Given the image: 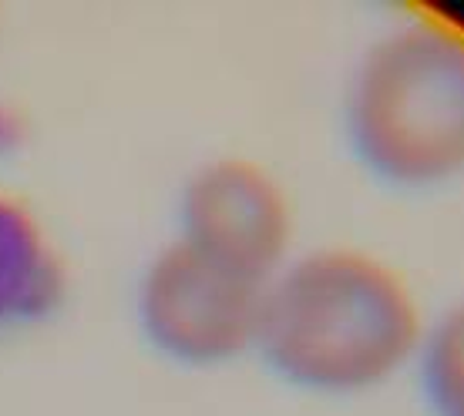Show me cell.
<instances>
[{
  "mask_svg": "<svg viewBox=\"0 0 464 416\" xmlns=\"http://www.w3.org/2000/svg\"><path fill=\"white\" fill-rule=\"evenodd\" d=\"M428 316L394 262L357 245L293 252L263 289L256 349L290 390L367 396L414 366Z\"/></svg>",
  "mask_w": 464,
  "mask_h": 416,
  "instance_id": "6da1fadb",
  "label": "cell"
},
{
  "mask_svg": "<svg viewBox=\"0 0 464 416\" xmlns=\"http://www.w3.org/2000/svg\"><path fill=\"white\" fill-rule=\"evenodd\" d=\"M343 138L377 185L434 192L464 175V31L434 17L394 24L353 64Z\"/></svg>",
  "mask_w": 464,
  "mask_h": 416,
  "instance_id": "7a4b0ae2",
  "label": "cell"
},
{
  "mask_svg": "<svg viewBox=\"0 0 464 416\" xmlns=\"http://www.w3.org/2000/svg\"><path fill=\"white\" fill-rule=\"evenodd\" d=\"M263 282L175 239L145 272L141 323L165 356L219 366L256 349Z\"/></svg>",
  "mask_w": 464,
  "mask_h": 416,
  "instance_id": "3957f363",
  "label": "cell"
},
{
  "mask_svg": "<svg viewBox=\"0 0 464 416\" xmlns=\"http://www.w3.org/2000/svg\"><path fill=\"white\" fill-rule=\"evenodd\" d=\"M179 239L266 286L296 252V208L283 182L259 162L216 158L182 192Z\"/></svg>",
  "mask_w": 464,
  "mask_h": 416,
  "instance_id": "277c9868",
  "label": "cell"
},
{
  "mask_svg": "<svg viewBox=\"0 0 464 416\" xmlns=\"http://www.w3.org/2000/svg\"><path fill=\"white\" fill-rule=\"evenodd\" d=\"M64 299V269L17 202L0 198V326L44 319Z\"/></svg>",
  "mask_w": 464,
  "mask_h": 416,
  "instance_id": "5b68a950",
  "label": "cell"
},
{
  "mask_svg": "<svg viewBox=\"0 0 464 416\" xmlns=\"http://www.w3.org/2000/svg\"><path fill=\"white\" fill-rule=\"evenodd\" d=\"M411 370L430 416H464V299L428 316Z\"/></svg>",
  "mask_w": 464,
  "mask_h": 416,
  "instance_id": "8992f818",
  "label": "cell"
}]
</instances>
